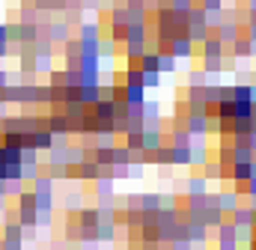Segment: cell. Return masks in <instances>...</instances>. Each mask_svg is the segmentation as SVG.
Wrapping results in <instances>:
<instances>
[{"label":"cell","instance_id":"14","mask_svg":"<svg viewBox=\"0 0 256 250\" xmlns=\"http://www.w3.org/2000/svg\"><path fill=\"white\" fill-rule=\"evenodd\" d=\"M164 202L158 194H140V212H158Z\"/></svg>","mask_w":256,"mask_h":250},{"label":"cell","instance_id":"4","mask_svg":"<svg viewBox=\"0 0 256 250\" xmlns=\"http://www.w3.org/2000/svg\"><path fill=\"white\" fill-rule=\"evenodd\" d=\"M230 48H232V57H236V60H248V57H254V45H250V39L244 36V30L236 36V42H232Z\"/></svg>","mask_w":256,"mask_h":250},{"label":"cell","instance_id":"6","mask_svg":"<svg viewBox=\"0 0 256 250\" xmlns=\"http://www.w3.org/2000/svg\"><path fill=\"white\" fill-rule=\"evenodd\" d=\"M238 206H242V202H238V194H236V190H224V194H218V208H220L226 218H230Z\"/></svg>","mask_w":256,"mask_h":250},{"label":"cell","instance_id":"22","mask_svg":"<svg viewBox=\"0 0 256 250\" xmlns=\"http://www.w3.org/2000/svg\"><path fill=\"white\" fill-rule=\"evenodd\" d=\"M92 188H96V194H102V196H114V179H96Z\"/></svg>","mask_w":256,"mask_h":250},{"label":"cell","instance_id":"21","mask_svg":"<svg viewBox=\"0 0 256 250\" xmlns=\"http://www.w3.org/2000/svg\"><path fill=\"white\" fill-rule=\"evenodd\" d=\"M158 72H161V74H167V72L173 74V72H176V57H170V54H158Z\"/></svg>","mask_w":256,"mask_h":250},{"label":"cell","instance_id":"12","mask_svg":"<svg viewBox=\"0 0 256 250\" xmlns=\"http://www.w3.org/2000/svg\"><path fill=\"white\" fill-rule=\"evenodd\" d=\"M230 179H232V182H248V179H250V161L232 164V167H230Z\"/></svg>","mask_w":256,"mask_h":250},{"label":"cell","instance_id":"34","mask_svg":"<svg viewBox=\"0 0 256 250\" xmlns=\"http://www.w3.org/2000/svg\"><path fill=\"white\" fill-rule=\"evenodd\" d=\"M248 208H250V212H256V196H250V202H248Z\"/></svg>","mask_w":256,"mask_h":250},{"label":"cell","instance_id":"31","mask_svg":"<svg viewBox=\"0 0 256 250\" xmlns=\"http://www.w3.org/2000/svg\"><path fill=\"white\" fill-rule=\"evenodd\" d=\"M0 42H9V27L6 24H0Z\"/></svg>","mask_w":256,"mask_h":250},{"label":"cell","instance_id":"5","mask_svg":"<svg viewBox=\"0 0 256 250\" xmlns=\"http://www.w3.org/2000/svg\"><path fill=\"white\" fill-rule=\"evenodd\" d=\"M161 146H164L161 128H143V152L149 155V152H155V149H161Z\"/></svg>","mask_w":256,"mask_h":250},{"label":"cell","instance_id":"7","mask_svg":"<svg viewBox=\"0 0 256 250\" xmlns=\"http://www.w3.org/2000/svg\"><path fill=\"white\" fill-rule=\"evenodd\" d=\"M214 230H218V244H238V232H236V226L230 220H224Z\"/></svg>","mask_w":256,"mask_h":250},{"label":"cell","instance_id":"11","mask_svg":"<svg viewBox=\"0 0 256 250\" xmlns=\"http://www.w3.org/2000/svg\"><path fill=\"white\" fill-rule=\"evenodd\" d=\"M3 238L6 242H24V226L15 224V220H6L3 224Z\"/></svg>","mask_w":256,"mask_h":250},{"label":"cell","instance_id":"19","mask_svg":"<svg viewBox=\"0 0 256 250\" xmlns=\"http://www.w3.org/2000/svg\"><path fill=\"white\" fill-rule=\"evenodd\" d=\"M224 68V57H202V72L206 74H220Z\"/></svg>","mask_w":256,"mask_h":250},{"label":"cell","instance_id":"24","mask_svg":"<svg viewBox=\"0 0 256 250\" xmlns=\"http://www.w3.org/2000/svg\"><path fill=\"white\" fill-rule=\"evenodd\" d=\"M206 15H214V12H220L224 9V0H202V6H200Z\"/></svg>","mask_w":256,"mask_h":250},{"label":"cell","instance_id":"20","mask_svg":"<svg viewBox=\"0 0 256 250\" xmlns=\"http://www.w3.org/2000/svg\"><path fill=\"white\" fill-rule=\"evenodd\" d=\"M126 146L131 152H143V131H131L126 134Z\"/></svg>","mask_w":256,"mask_h":250},{"label":"cell","instance_id":"18","mask_svg":"<svg viewBox=\"0 0 256 250\" xmlns=\"http://www.w3.org/2000/svg\"><path fill=\"white\" fill-rule=\"evenodd\" d=\"M18 18H21V24H36V18H39V9H33V3H27V0H24V6H21Z\"/></svg>","mask_w":256,"mask_h":250},{"label":"cell","instance_id":"10","mask_svg":"<svg viewBox=\"0 0 256 250\" xmlns=\"http://www.w3.org/2000/svg\"><path fill=\"white\" fill-rule=\"evenodd\" d=\"M45 176L51 179V182H60V179H68V167L66 164H51V161H45Z\"/></svg>","mask_w":256,"mask_h":250},{"label":"cell","instance_id":"28","mask_svg":"<svg viewBox=\"0 0 256 250\" xmlns=\"http://www.w3.org/2000/svg\"><path fill=\"white\" fill-rule=\"evenodd\" d=\"M3 194H21V182H3Z\"/></svg>","mask_w":256,"mask_h":250},{"label":"cell","instance_id":"26","mask_svg":"<svg viewBox=\"0 0 256 250\" xmlns=\"http://www.w3.org/2000/svg\"><path fill=\"white\" fill-rule=\"evenodd\" d=\"M161 84V72H143V86H158Z\"/></svg>","mask_w":256,"mask_h":250},{"label":"cell","instance_id":"32","mask_svg":"<svg viewBox=\"0 0 256 250\" xmlns=\"http://www.w3.org/2000/svg\"><path fill=\"white\" fill-rule=\"evenodd\" d=\"M3 86H9V74H6V72L0 68V90H3Z\"/></svg>","mask_w":256,"mask_h":250},{"label":"cell","instance_id":"25","mask_svg":"<svg viewBox=\"0 0 256 250\" xmlns=\"http://www.w3.org/2000/svg\"><path fill=\"white\" fill-rule=\"evenodd\" d=\"M167 6H170L173 12H188L194 6V0H167Z\"/></svg>","mask_w":256,"mask_h":250},{"label":"cell","instance_id":"27","mask_svg":"<svg viewBox=\"0 0 256 250\" xmlns=\"http://www.w3.org/2000/svg\"><path fill=\"white\" fill-rule=\"evenodd\" d=\"M206 78H208V74H206L202 68H200V72H191V86H206V84H208Z\"/></svg>","mask_w":256,"mask_h":250},{"label":"cell","instance_id":"23","mask_svg":"<svg viewBox=\"0 0 256 250\" xmlns=\"http://www.w3.org/2000/svg\"><path fill=\"white\" fill-rule=\"evenodd\" d=\"M191 194H206V179L202 176H191L188 179V196Z\"/></svg>","mask_w":256,"mask_h":250},{"label":"cell","instance_id":"15","mask_svg":"<svg viewBox=\"0 0 256 250\" xmlns=\"http://www.w3.org/2000/svg\"><path fill=\"white\" fill-rule=\"evenodd\" d=\"M74 220H78L80 226H96V224H98V212H96V208H80V212L74 214Z\"/></svg>","mask_w":256,"mask_h":250},{"label":"cell","instance_id":"9","mask_svg":"<svg viewBox=\"0 0 256 250\" xmlns=\"http://www.w3.org/2000/svg\"><path fill=\"white\" fill-rule=\"evenodd\" d=\"M230 218H232V220H230L232 226H254V212H250L248 206H238Z\"/></svg>","mask_w":256,"mask_h":250},{"label":"cell","instance_id":"2","mask_svg":"<svg viewBox=\"0 0 256 250\" xmlns=\"http://www.w3.org/2000/svg\"><path fill=\"white\" fill-rule=\"evenodd\" d=\"M170 57H194V42L188 39V33H176L170 39Z\"/></svg>","mask_w":256,"mask_h":250},{"label":"cell","instance_id":"17","mask_svg":"<svg viewBox=\"0 0 256 250\" xmlns=\"http://www.w3.org/2000/svg\"><path fill=\"white\" fill-rule=\"evenodd\" d=\"M63 208H66V214H78V212L84 208V196H80V194H68L63 200Z\"/></svg>","mask_w":256,"mask_h":250},{"label":"cell","instance_id":"13","mask_svg":"<svg viewBox=\"0 0 256 250\" xmlns=\"http://www.w3.org/2000/svg\"><path fill=\"white\" fill-rule=\"evenodd\" d=\"M48 33H45V39H51V42H66V39H72L68 36V24H51V27H45Z\"/></svg>","mask_w":256,"mask_h":250},{"label":"cell","instance_id":"30","mask_svg":"<svg viewBox=\"0 0 256 250\" xmlns=\"http://www.w3.org/2000/svg\"><path fill=\"white\" fill-rule=\"evenodd\" d=\"M248 196H256V176L248 179Z\"/></svg>","mask_w":256,"mask_h":250},{"label":"cell","instance_id":"33","mask_svg":"<svg viewBox=\"0 0 256 250\" xmlns=\"http://www.w3.org/2000/svg\"><path fill=\"white\" fill-rule=\"evenodd\" d=\"M250 102L256 104V84H250Z\"/></svg>","mask_w":256,"mask_h":250},{"label":"cell","instance_id":"16","mask_svg":"<svg viewBox=\"0 0 256 250\" xmlns=\"http://www.w3.org/2000/svg\"><path fill=\"white\" fill-rule=\"evenodd\" d=\"M122 90H126V104H143V98H146L143 86H126L122 84Z\"/></svg>","mask_w":256,"mask_h":250},{"label":"cell","instance_id":"29","mask_svg":"<svg viewBox=\"0 0 256 250\" xmlns=\"http://www.w3.org/2000/svg\"><path fill=\"white\" fill-rule=\"evenodd\" d=\"M126 6L128 9H140V12H146V9H143V0H126Z\"/></svg>","mask_w":256,"mask_h":250},{"label":"cell","instance_id":"3","mask_svg":"<svg viewBox=\"0 0 256 250\" xmlns=\"http://www.w3.org/2000/svg\"><path fill=\"white\" fill-rule=\"evenodd\" d=\"M185 131H188L191 137H206V134H208V116H206V114H188Z\"/></svg>","mask_w":256,"mask_h":250},{"label":"cell","instance_id":"1","mask_svg":"<svg viewBox=\"0 0 256 250\" xmlns=\"http://www.w3.org/2000/svg\"><path fill=\"white\" fill-rule=\"evenodd\" d=\"M18 224L24 230H36L39 226V208H36L33 190H21L18 194Z\"/></svg>","mask_w":256,"mask_h":250},{"label":"cell","instance_id":"35","mask_svg":"<svg viewBox=\"0 0 256 250\" xmlns=\"http://www.w3.org/2000/svg\"><path fill=\"white\" fill-rule=\"evenodd\" d=\"M0 250H3V238H0Z\"/></svg>","mask_w":256,"mask_h":250},{"label":"cell","instance_id":"8","mask_svg":"<svg viewBox=\"0 0 256 250\" xmlns=\"http://www.w3.org/2000/svg\"><path fill=\"white\" fill-rule=\"evenodd\" d=\"M202 57H224V42H220L214 33L206 36V42H202Z\"/></svg>","mask_w":256,"mask_h":250}]
</instances>
